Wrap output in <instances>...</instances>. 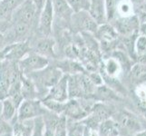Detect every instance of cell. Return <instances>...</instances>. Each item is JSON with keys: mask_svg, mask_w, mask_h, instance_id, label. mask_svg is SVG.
Instances as JSON below:
<instances>
[{"mask_svg": "<svg viewBox=\"0 0 146 136\" xmlns=\"http://www.w3.org/2000/svg\"><path fill=\"white\" fill-rule=\"evenodd\" d=\"M47 112L46 106L42 102L34 99H26L18 107V120L20 122H24L29 119H35L36 117L42 116Z\"/></svg>", "mask_w": 146, "mask_h": 136, "instance_id": "1", "label": "cell"}, {"mask_svg": "<svg viewBox=\"0 0 146 136\" xmlns=\"http://www.w3.org/2000/svg\"><path fill=\"white\" fill-rule=\"evenodd\" d=\"M49 60L36 52L29 53L23 59L17 62L18 67L22 74L36 73L47 67Z\"/></svg>", "mask_w": 146, "mask_h": 136, "instance_id": "2", "label": "cell"}, {"mask_svg": "<svg viewBox=\"0 0 146 136\" xmlns=\"http://www.w3.org/2000/svg\"><path fill=\"white\" fill-rule=\"evenodd\" d=\"M111 23L120 36H131L139 34L140 20L135 14L129 17H116Z\"/></svg>", "mask_w": 146, "mask_h": 136, "instance_id": "3", "label": "cell"}, {"mask_svg": "<svg viewBox=\"0 0 146 136\" xmlns=\"http://www.w3.org/2000/svg\"><path fill=\"white\" fill-rule=\"evenodd\" d=\"M37 14L40 15L36 6L32 0H26L13 13L12 23H24L31 27Z\"/></svg>", "mask_w": 146, "mask_h": 136, "instance_id": "4", "label": "cell"}, {"mask_svg": "<svg viewBox=\"0 0 146 136\" xmlns=\"http://www.w3.org/2000/svg\"><path fill=\"white\" fill-rule=\"evenodd\" d=\"M94 36H96V39L100 41L103 49L106 50L113 49L120 42L119 34L110 23H105L99 26Z\"/></svg>", "mask_w": 146, "mask_h": 136, "instance_id": "5", "label": "cell"}, {"mask_svg": "<svg viewBox=\"0 0 146 136\" xmlns=\"http://www.w3.org/2000/svg\"><path fill=\"white\" fill-rule=\"evenodd\" d=\"M54 17L53 0H46V3L39 15L38 30L43 36H50L52 34V26Z\"/></svg>", "mask_w": 146, "mask_h": 136, "instance_id": "6", "label": "cell"}, {"mask_svg": "<svg viewBox=\"0 0 146 136\" xmlns=\"http://www.w3.org/2000/svg\"><path fill=\"white\" fill-rule=\"evenodd\" d=\"M71 22H74V27L81 33L88 32L94 34L99 27V25L95 22V20L87 11L74 13Z\"/></svg>", "mask_w": 146, "mask_h": 136, "instance_id": "7", "label": "cell"}, {"mask_svg": "<svg viewBox=\"0 0 146 136\" xmlns=\"http://www.w3.org/2000/svg\"><path fill=\"white\" fill-rule=\"evenodd\" d=\"M46 99H52L64 103L69 99L68 94V74H64L62 78L49 89Z\"/></svg>", "mask_w": 146, "mask_h": 136, "instance_id": "8", "label": "cell"}, {"mask_svg": "<svg viewBox=\"0 0 146 136\" xmlns=\"http://www.w3.org/2000/svg\"><path fill=\"white\" fill-rule=\"evenodd\" d=\"M30 50H31V47H30L27 40L9 44V51L7 54L6 59L8 61L17 63L30 53Z\"/></svg>", "mask_w": 146, "mask_h": 136, "instance_id": "9", "label": "cell"}, {"mask_svg": "<svg viewBox=\"0 0 146 136\" xmlns=\"http://www.w3.org/2000/svg\"><path fill=\"white\" fill-rule=\"evenodd\" d=\"M89 14L99 26L107 23L105 0H90Z\"/></svg>", "mask_w": 146, "mask_h": 136, "instance_id": "10", "label": "cell"}, {"mask_svg": "<svg viewBox=\"0 0 146 136\" xmlns=\"http://www.w3.org/2000/svg\"><path fill=\"white\" fill-rule=\"evenodd\" d=\"M119 125H122L123 128L127 129L131 133L133 132V133L143 130L140 121L133 114L128 112H122L119 113Z\"/></svg>", "mask_w": 146, "mask_h": 136, "instance_id": "11", "label": "cell"}, {"mask_svg": "<svg viewBox=\"0 0 146 136\" xmlns=\"http://www.w3.org/2000/svg\"><path fill=\"white\" fill-rule=\"evenodd\" d=\"M55 42L50 36H44L43 38L38 39L36 43L35 50L36 53L43 55L46 57H55L54 53Z\"/></svg>", "mask_w": 146, "mask_h": 136, "instance_id": "12", "label": "cell"}, {"mask_svg": "<svg viewBox=\"0 0 146 136\" xmlns=\"http://www.w3.org/2000/svg\"><path fill=\"white\" fill-rule=\"evenodd\" d=\"M53 6L54 15H56L60 19L68 23L72 21L74 13L66 0H53Z\"/></svg>", "mask_w": 146, "mask_h": 136, "instance_id": "13", "label": "cell"}, {"mask_svg": "<svg viewBox=\"0 0 146 136\" xmlns=\"http://www.w3.org/2000/svg\"><path fill=\"white\" fill-rule=\"evenodd\" d=\"M130 79L137 86L146 84V64H133L130 70Z\"/></svg>", "mask_w": 146, "mask_h": 136, "instance_id": "14", "label": "cell"}, {"mask_svg": "<svg viewBox=\"0 0 146 136\" xmlns=\"http://www.w3.org/2000/svg\"><path fill=\"white\" fill-rule=\"evenodd\" d=\"M10 86H11L10 69L2 64L0 71V101L8 98Z\"/></svg>", "mask_w": 146, "mask_h": 136, "instance_id": "15", "label": "cell"}, {"mask_svg": "<svg viewBox=\"0 0 146 136\" xmlns=\"http://www.w3.org/2000/svg\"><path fill=\"white\" fill-rule=\"evenodd\" d=\"M119 123L112 119H107L100 124L98 132L100 136H118Z\"/></svg>", "mask_w": 146, "mask_h": 136, "instance_id": "16", "label": "cell"}, {"mask_svg": "<svg viewBox=\"0 0 146 136\" xmlns=\"http://www.w3.org/2000/svg\"><path fill=\"white\" fill-rule=\"evenodd\" d=\"M94 99L98 101H113V100H118V95L115 94L113 91L109 86L106 85H100L96 87Z\"/></svg>", "mask_w": 146, "mask_h": 136, "instance_id": "17", "label": "cell"}, {"mask_svg": "<svg viewBox=\"0 0 146 136\" xmlns=\"http://www.w3.org/2000/svg\"><path fill=\"white\" fill-rule=\"evenodd\" d=\"M72 120V119H71ZM72 124L68 125L67 123V136H85L87 127L80 121L72 120Z\"/></svg>", "mask_w": 146, "mask_h": 136, "instance_id": "18", "label": "cell"}, {"mask_svg": "<svg viewBox=\"0 0 146 136\" xmlns=\"http://www.w3.org/2000/svg\"><path fill=\"white\" fill-rule=\"evenodd\" d=\"M43 104L47 108L48 110L51 111L52 113H54L56 114H63L64 112V107H65V102H58V101H54L52 99H46L44 98L42 101Z\"/></svg>", "mask_w": 146, "mask_h": 136, "instance_id": "19", "label": "cell"}, {"mask_svg": "<svg viewBox=\"0 0 146 136\" xmlns=\"http://www.w3.org/2000/svg\"><path fill=\"white\" fill-rule=\"evenodd\" d=\"M2 102H3L2 117L5 121H10L11 119H13L15 113H16L17 108L9 98L3 100Z\"/></svg>", "mask_w": 146, "mask_h": 136, "instance_id": "20", "label": "cell"}, {"mask_svg": "<svg viewBox=\"0 0 146 136\" xmlns=\"http://www.w3.org/2000/svg\"><path fill=\"white\" fill-rule=\"evenodd\" d=\"M133 5L130 0H121L118 2L117 6V15H120L118 17H129L134 15L133 13Z\"/></svg>", "mask_w": 146, "mask_h": 136, "instance_id": "21", "label": "cell"}, {"mask_svg": "<svg viewBox=\"0 0 146 136\" xmlns=\"http://www.w3.org/2000/svg\"><path fill=\"white\" fill-rule=\"evenodd\" d=\"M54 136H67V117L64 114H60L54 129Z\"/></svg>", "mask_w": 146, "mask_h": 136, "instance_id": "22", "label": "cell"}, {"mask_svg": "<svg viewBox=\"0 0 146 136\" xmlns=\"http://www.w3.org/2000/svg\"><path fill=\"white\" fill-rule=\"evenodd\" d=\"M117 0H105V7H106V18L107 23L113 22L117 17Z\"/></svg>", "mask_w": 146, "mask_h": 136, "instance_id": "23", "label": "cell"}, {"mask_svg": "<svg viewBox=\"0 0 146 136\" xmlns=\"http://www.w3.org/2000/svg\"><path fill=\"white\" fill-rule=\"evenodd\" d=\"M69 6L73 9L74 13H79L82 11H89L90 0H66Z\"/></svg>", "mask_w": 146, "mask_h": 136, "instance_id": "24", "label": "cell"}, {"mask_svg": "<svg viewBox=\"0 0 146 136\" xmlns=\"http://www.w3.org/2000/svg\"><path fill=\"white\" fill-rule=\"evenodd\" d=\"M135 53H136V58L140 55L146 54V36H140V34L138 36L135 41Z\"/></svg>", "mask_w": 146, "mask_h": 136, "instance_id": "25", "label": "cell"}, {"mask_svg": "<svg viewBox=\"0 0 146 136\" xmlns=\"http://www.w3.org/2000/svg\"><path fill=\"white\" fill-rule=\"evenodd\" d=\"M44 122L43 116L35 118L33 133L31 136H44Z\"/></svg>", "mask_w": 146, "mask_h": 136, "instance_id": "26", "label": "cell"}, {"mask_svg": "<svg viewBox=\"0 0 146 136\" xmlns=\"http://www.w3.org/2000/svg\"><path fill=\"white\" fill-rule=\"evenodd\" d=\"M25 1L26 0H2V1H0V3L4 7H6L9 11L14 13L15 10L21 6Z\"/></svg>", "mask_w": 146, "mask_h": 136, "instance_id": "27", "label": "cell"}, {"mask_svg": "<svg viewBox=\"0 0 146 136\" xmlns=\"http://www.w3.org/2000/svg\"><path fill=\"white\" fill-rule=\"evenodd\" d=\"M88 76L89 78L91 79V81L94 83V85H96V86H100V85H102L103 83H104V78L102 76V74H99V73H96V72H91V73H88Z\"/></svg>", "mask_w": 146, "mask_h": 136, "instance_id": "28", "label": "cell"}, {"mask_svg": "<svg viewBox=\"0 0 146 136\" xmlns=\"http://www.w3.org/2000/svg\"><path fill=\"white\" fill-rule=\"evenodd\" d=\"M14 136H27L26 130L24 126L20 123H17L14 128Z\"/></svg>", "mask_w": 146, "mask_h": 136, "instance_id": "29", "label": "cell"}, {"mask_svg": "<svg viewBox=\"0 0 146 136\" xmlns=\"http://www.w3.org/2000/svg\"><path fill=\"white\" fill-rule=\"evenodd\" d=\"M32 1H33V2L35 3V5L36 6V7H37V9H38L39 13H41L42 9L44 8V5H46V0H32Z\"/></svg>", "mask_w": 146, "mask_h": 136, "instance_id": "30", "label": "cell"}, {"mask_svg": "<svg viewBox=\"0 0 146 136\" xmlns=\"http://www.w3.org/2000/svg\"><path fill=\"white\" fill-rule=\"evenodd\" d=\"M11 131H12L11 128H10L9 126H7L6 123L0 124V134L7 133H11Z\"/></svg>", "mask_w": 146, "mask_h": 136, "instance_id": "31", "label": "cell"}, {"mask_svg": "<svg viewBox=\"0 0 146 136\" xmlns=\"http://www.w3.org/2000/svg\"><path fill=\"white\" fill-rule=\"evenodd\" d=\"M139 34H140V36H146V22L145 23H140Z\"/></svg>", "mask_w": 146, "mask_h": 136, "instance_id": "32", "label": "cell"}, {"mask_svg": "<svg viewBox=\"0 0 146 136\" xmlns=\"http://www.w3.org/2000/svg\"><path fill=\"white\" fill-rule=\"evenodd\" d=\"M138 18L140 20V23H145L146 22V12L144 11H139L138 14Z\"/></svg>", "mask_w": 146, "mask_h": 136, "instance_id": "33", "label": "cell"}, {"mask_svg": "<svg viewBox=\"0 0 146 136\" xmlns=\"http://www.w3.org/2000/svg\"><path fill=\"white\" fill-rule=\"evenodd\" d=\"M44 136H54V130H53V129H51V128H49V127H46V125H44Z\"/></svg>", "mask_w": 146, "mask_h": 136, "instance_id": "34", "label": "cell"}, {"mask_svg": "<svg viewBox=\"0 0 146 136\" xmlns=\"http://www.w3.org/2000/svg\"><path fill=\"white\" fill-rule=\"evenodd\" d=\"M138 10H139V11H144V12H146V0H144V1L138 7Z\"/></svg>", "mask_w": 146, "mask_h": 136, "instance_id": "35", "label": "cell"}, {"mask_svg": "<svg viewBox=\"0 0 146 136\" xmlns=\"http://www.w3.org/2000/svg\"><path fill=\"white\" fill-rule=\"evenodd\" d=\"M130 1L132 2V4L134 7H139L140 5L144 1V0H130Z\"/></svg>", "mask_w": 146, "mask_h": 136, "instance_id": "36", "label": "cell"}, {"mask_svg": "<svg viewBox=\"0 0 146 136\" xmlns=\"http://www.w3.org/2000/svg\"><path fill=\"white\" fill-rule=\"evenodd\" d=\"M133 136H146V130H143V131H140V132L134 133Z\"/></svg>", "mask_w": 146, "mask_h": 136, "instance_id": "37", "label": "cell"}]
</instances>
